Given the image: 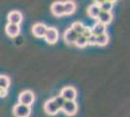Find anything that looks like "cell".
I'll return each instance as SVG.
<instances>
[{
	"label": "cell",
	"mask_w": 130,
	"mask_h": 117,
	"mask_svg": "<svg viewBox=\"0 0 130 117\" xmlns=\"http://www.w3.org/2000/svg\"><path fill=\"white\" fill-rule=\"evenodd\" d=\"M35 100V96L33 94V92L29 90H25L22 92L19 96V103L23 105V106H30Z\"/></svg>",
	"instance_id": "cell-1"
},
{
	"label": "cell",
	"mask_w": 130,
	"mask_h": 117,
	"mask_svg": "<svg viewBox=\"0 0 130 117\" xmlns=\"http://www.w3.org/2000/svg\"><path fill=\"white\" fill-rule=\"evenodd\" d=\"M13 113L16 117H29L31 113L30 106H23L21 103H17L13 107Z\"/></svg>",
	"instance_id": "cell-2"
},
{
	"label": "cell",
	"mask_w": 130,
	"mask_h": 117,
	"mask_svg": "<svg viewBox=\"0 0 130 117\" xmlns=\"http://www.w3.org/2000/svg\"><path fill=\"white\" fill-rule=\"evenodd\" d=\"M60 96L67 101H75L77 98V91L74 87L67 86L61 90Z\"/></svg>",
	"instance_id": "cell-3"
},
{
	"label": "cell",
	"mask_w": 130,
	"mask_h": 117,
	"mask_svg": "<svg viewBox=\"0 0 130 117\" xmlns=\"http://www.w3.org/2000/svg\"><path fill=\"white\" fill-rule=\"evenodd\" d=\"M61 110L64 112L67 116H73L75 115L78 111V106L76 101H65Z\"/></svg>",
	"instance_id": "cell-4"
},
{
	"label": "cell",
	"mask_w": 130,
	"mask_h": 117,
	"mask_svg": "<svg viewBox=\"0 0 130 117\" xmlns=\"http://www.w3.org/2000/svg\"><path fill=\"white\" fill-rule=\"evenodd\" d=\"M44 38L46 39V41L49 44L56 43V41L58 40V31H57V29L55 28H48Z\"/></svg>",
	"instance_id": "cell-5"
},
{
	"label": "cell",
	"mask_w": 130,
	"mask_h": 117,
	"mask_svg": "<svg viewBox=\"0 0 130 117\" xmlns=\"http://www.w3.org/2000/svg\"><path fill=\"white\" fill-rule=\"evenodd\" d=\"M44 109L46 113H48L50 115H55L57 114L58 111L60 110V108L56 106V103L54 102V99H51V100H47L44 105Z\"/></svg>",
	"instance_id": "cell-6"
},
{
	"label": "cell",
	"mask_w": 130,
	"mask_h": 117,
	"mask_svg": "<svg viewBox=\"0 0 130 117\" xmlns=\"http://www.w3.org/2000/svg\"><path fill=\"white\" fill-rule=\"evenodd\" d=\"M47 29H48V27L44 23H41V22H38V23H35L32 28V33L33 35H35L36 37L38 38H42V37H45V34L47 32Z\"/></svg>",
	"instance_id": "cell-7"
},
{
	"label": "cell",
	"mask_w": 130,
	"mask_h": 117,
	"mask_svg": "<svg viewBox=\"0 0 130 117\" xmlns=\"http://www.w3.org/2000/svg\"><path fill=\"white\" fill-rule=\"evenodd\" d=\"M51 11L53 12L55 17H62L64 16V2L57 1L54 2L51 6Z\"/></svg>",
	"instance_id": "cell-8"
},
{
	"label": "cell",
	"mask_w": 130,
	"mask_h": 117,
	"mask_svg": "<svg viewBox=\"0 0 130 117\" xmlns=\"http://www.w3.org/2000/svg\"><path fill=\"white\" fill-rule=\"evenodd\" d=\"M8 23L12 24H18L20 25L22 22V15L21 12L19 11H12L8 14Z\"/></svg>",
	"instance_id": "cell-9"
},
{
	"label": "cell",
	"mask_w": 130,
	"mask_h": 117,
	"mask_svg": "<svg viewBox=\"0 0 130 117\" xmlns=\"http://www.w3.org/2000/svg\"><path fill=\"white\" fill-rule=\"evenodd\" d=\"M79 34H77L72 28H68L63 34V39L67 44H75Z\"/></svg>",
	"instance_id": "cell-10"
},
{
	"label": "cell",
	"mask_w": 130,
	"mask_h": 117,
	"mask_svg": "<svg viewBox=\"0 0 130 117\" xmlns=\"http://www.w3.org/2000/svg\"><path fill=\"white\" fill-rule=\"evenodd\" d=\"M5 32L8 36H10L12 38L18 36L21 32V28L18 24H12V23H7L5 28Z\"/></svg>",
	"instance_id": "cell-11"
},
{
	"label": "cell",
	"mask_w": 130,
	"mask_h": 117,
	"mask_svg": "<svg viewBox=\"0 0 130 117\" xmlns=\"http://www.w3.org/2000/svg\"><path fill=\"white\" fill-rule=\"evenodd\" d=\"M100 12H101V10H100V7H99L97 2L89 5L88 8H87V15L90 18H92V19H95V20L98 19V16H99Z\"/></svg>",
	"instance_id": "cell-12"
},
{
	"label": "cell",
	"mask_w": 130,
	"mask_h": 117,
	"mask_svg": "<svg viewBox=\"0 0 130 117\" xmlns=\"http://www.w3.org/2000/svg\"><path fill=\"white\" fill-rule=\"evenodd\" d=\"M98 22H101L104 25H107L109 23H111L113 20V15L111 12H100L99 16H98Z\"/></svg>",
	"instance_id": "cell-13"
},
{
	"label": "cell",
	"mask_w": 130,
	"mask_h": 117,
	"mask_svg": "<svg viewBox=\"0 0 130 117\" xmlns=\"http://www.w3.org/2000/svg\"><path fill=\"white\" fill-rule=\"evenodd\" d=\"M106 29H107L106 25L102 24L101 22H97L91 28V31H92V34H93V35L99 36V35H101V34L106 33Z\"/></svg>",
	"instance_id": "cell-14"
},
{
	"label": "cell",
	"mask_w": 130,
	"mask_h": 117,
	"mask_svg": "<svg viewBox=\"0 0 130 117\" xmlns=\"http://www.w3.org/2000/svg\"><path fill=\"white\" fill-rule=\"evenodd\" d=\"M97 3L102 12H111L115 5L114 1H97Z\"/></svg>",
	"instance_id": "cell-15"
},
{
	"label": "cell",
	"mask_w": 130,
	"mask_h": 117,
	"mask_svg": "<svg viewBox=\"0 0 130 117\" xmlns=\"http://www.w3.org/2000/svg\"><path fill=\"white\" fill-rule=\"evenodd\" d=\"M77 9L76 3L73 1H66L64 2V15H72L74 14Z\"/></svg>",
	"instance_id": "cell-16"
},
{
	"label": "cell",
	"mask_w": 130,
	"mask_h": 117,
	"mask_svg": "<svg viewBox=\"0 0 130 117\" xmlns=\"http://www.w3.org/2000/svg\"><path fill=\"white\" fill-rule=\"evenodd\" d=\"M109 43V35L107 33L101 34L99 36H96V45L98 46H106Z\"/></svg>",
	"instance_id": "cell-17"
},
{
	"label": "cell",
	"mask_w": 130,
	"mask_h": 117,
	"mask_svg": "<svg viewBox=\"0 0 130 117\" xmlns=\"http://www.w3.org/2000/svg\"><path fill=\"white\" fill-rule=\"evenodd\" d=\"M85 25L82 23L81 22H75L72 23V25H71V28L77 34H79V35H81L83 33V31H84V29H85Z\"/></svg>",
	"instance_id": "cell-18"
},
{
	"label": "cell",
	"mask_w": 130,
	"mask_h": 117,
	"mask_svg": "<svg viewBox=\"0 0 130 117\" xmlns=\"http://www.w3.org/2000/svg\"><path fill=\"white\" fill-rule=\"evenodd\" d=\"M10 86V78L6 75H1L0 76V89L8 90Z\"/></svg>",
	"instance_id": "cell-19"
},
{
	"label": "cell",
	"mask_w": 130,
	"mask_h": 117,
	"mask_svg": "<svg viewBox=\"0 0 130 117\" xmlns=\"http://www.w3.org/2000/svg\"><path fill=\"white\" fill-rule=\"evenodd\" d=\"M75 45L78 48H85L87 45V39L86 37H84L83 35H79L76 42H75Z\"/></svg>",
	"instance_id": "cell-20"
},
{
	"label": "cell",
	"mask_w": 130,
	"mask_h": 117,
	"mask_svg": "<svg viewBox=\"0 0 130 117\" xmlns=\"http://www.w3.org/2000/svg\"><path fill=\"white\" fill-rule=\"evenodd\" d=\"M54 102L56 103V106H58L60 108V110H61V108H62V106H63V105H64V102L66 101V100L61 97V96H57V97H55V98H54Z\"/></svg>",
	"instance_id": "cell-21"
},
{
	"label": "cell",
	"mask_w": 130,
	"mask_h": 117,
	"mask_svg": "<svg viewBox=\"0 0 130 117\" xmlns=\"http://www.w3.org/2000/svg\"><path fill=\"white\" fill-rule=\"evenodd\" d=\"M81 35H83L84 37H86L87 39L88 38L89 36H91V35H92L91 28H87V27H86V28H85V29H84V31H83V33H82Z\"/></svg>",
	"instance_id": "cell-22"
},
{
	"label": "cell",
	"mask_w": 130,
	"mask_h": 117,
	"mask_svg": "<svg viewBox=\"0 0 130 117\" xmlns=\"http://www.w3.org/2000/svg\"><path fill=\"white\" fill-rule=\"evenodd\" d=\"M87 45H96V36L95 35H93L92 34L91 36H89L88 38H87Z\"/></svg>",
	"instance_id": "cell-23"
},
{
	"label": "cell",
	"mask_w": 130,
	"mask_h": 117,
	"mask_svg": "<svg viewBox=\"0 0 130 117\" xmlns=\"http://www.w3.org/2000/svg\"><path fill=\"white\" fill-rule=\"evenodd\" d=\"M7 95H8V90L0 89V98H5Z\"/></svg>",
	"instance_id": "cell-24"
}]
</instances>
